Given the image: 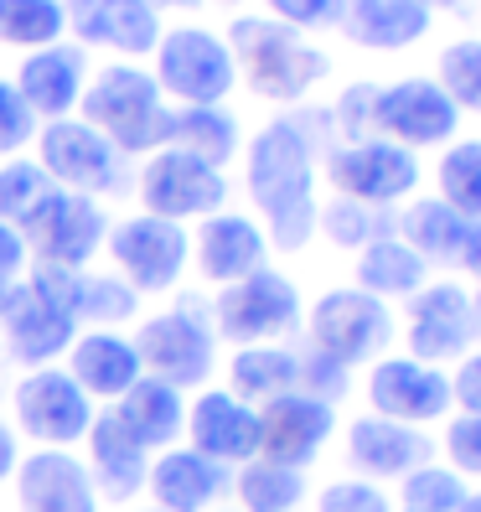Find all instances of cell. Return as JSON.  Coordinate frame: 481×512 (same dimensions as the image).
I'll list each match as a JSON object with an SVG mask.
<instances>
[{"label": "cell", "instance_id": "3", "mask_svg": "<svg viewBox=\"0 0 481 512\" xmlns=\"http://www.w3.org/2000/svg\"><path fill=\"white\" fill-rule=\"evenodd\" d=\"M83 114L114 150H150L166 140V109L156 78L125 63L94 73V88L83 94Z\"/></svg>", "mask_w": 481, "mask_h": 512}, {"label": "cell", "instance_id": "5", "mask_svg": "<svg viewBox=\"0 0 481 512\" xmlns=\"http://www.w3.org/2000/svg\"><path fill=\"white\" fill-rule=\"evenodd\" d=\"M388 331H394L388 306L368 290H326L311 311V347L342 368L368 363L378 347H388Z\"/></svg>", "mask_w": 481, "mask_h": 512}, {"label": "cell", "instance_id": "13", "mask_svg": "<svg viewBox=\"0 0 481 512\" xmlns=\"http://www.w3.org/2000/svg\"><path fill=\"white\" fill-rule=\"evenodd\" d=\"M16 419H21L26 435L52 450V445H73V440L88 435V425H94V404H88V394L68 373L37 368L32 378L16 383Z\"/></svg>", "mask_w": 481, "mask_h": 512}, {"label": "cell", "instance_id": "35", "mask_svg": "<svg viewBox=\"0 0 481 512\" xmlns=\"http://www.w3.org/2000/svg\"><path fill=\"white\" fill-rule=\"evenodd\" d=\"M238 497H244V512H295L306 497V476L275 461H249L238 471Z\"/></svg>", "mask_w": 481, "mask_h": 512}, {"label": "cell", "instance_id": "40", "mask_svg": "<svg viewBox=\"0 0 481 512\" xmlns=\"http://www.w3.org/2000/svg\"><path fill=\"white\" fill-rule=\"evenodd\" d=\"M466 502V487L445 466H419L404 476V512H456Z\"/></svg>", "mask_w": 481, "mask_h": 512}, {"label": "cell", "instance_id": "1", "mask_svg": "<svg viewBox=\"0 0 481 512\" xmlns=\"http://www.w3.org/2000/svg\"><path fill=\"white\" fill-rule=\"evenodd\" d=\"M249 192L264 207L269 238L280 249H306L316 233V192H311V135L295 119L264 125L249 145Z\"/></svg>", "mask_w": 481, "mask_h": 512}, {"label": "cell", "instance_id": "44", "mask_svg": "<svg viewBox=\"0 0 481 512\" xmlns=\"http://www.w3.org/2000/svg\"><path fill=\"white\" fill-rule=\"evenodd\" d=\"M445 450H450V461H456V471L481 476V414H461V419H450V430H445Z\"/></svg>", "mask_w": 481, "mask_h": 512}, {"label": "cell", "instance_id": "32", "mask_svg": "<svg viewBox=\"0 0 481 512\" xmlns=\"http://www.w3.org/2000/svg\"><path fill=\"white\" fill-rule=\"evenodd\" d=\"M419 280H425V259H419L404 238H373L363 249V259H357V285L378 300L383 295H409V290H419Z\"/></svg>", "mask_w": 481, "mask_h": 512}, {"label": "cell", "instance_id": "57", "mask_svg": "<svg viewBox=\"0 0 481 512\" xmlns=\"http://www.w3.org/2000/svg\"><path fill=\"white\" fill-rule=\"evenodd\" d=\"M150 512H161V507H150Z\"/></svg>", "mask_w": 481, "mask_h": 512}, {"label": "cell", "instance_id": "45", "mask_svg": "<svg viewBox=\"0 0 481 512\" xmlns=\"http://www.w3.org/2000/svg\"><path fill=\"white\" fill-rule=\"evenodd\" d=\"M326 228V238H332L337 249H352V244H368V233H373V218L363 213V202H337L326 218H316Z\"/></svg>", "mask_w": 481, "mask_h": 512}, {"label": "cell", "instance_id": "24", "mask_svg": "<svg viewBox=\"0 0 481 512\" xmlns=\"http://www.w3.org/2000/svg\"><path fill=\"white\" fill-rule=\"evenodd\" d=\"M16 94L26 99L32 114L63 119L83 94V57L73 47H37L16 73Z\"/></svg>", "mask_w": 481, "mask_h": 512}, {"label": "cell", "instance_id": "19", "mask_svg": "<svg viewBox=\"0 0 481 512\" xmlns=\"http://www.w3.org/2000/svg\"><path fill=\"white\" fill-rule=\"evenodd\" d=\"M16 502L21 512H99L94 476L68 450H37L16 466Z\"/></svg>", "mask_w": 481, "mask_h": 512}, {"label": "cell", "instance_id": "53", "mask_svg": "<svg viewBox=\"0 0 481 512\" xmlns=\"http://www.w3.org/2000/svg\"><path fill=\"white\" fill-rule=\"evenodd\" d=\"M456 512H481V492H476V497H466V502H461Z\"/></svg>", "mask_w": 481, "mask_h": 512}, {"label": "cell", "instance_id": "47", "mask_svg": "<svg viewBox=\"0 0 481 512\" xmlns=\"http://www.w3.org/2000/svg\"><path fill=\"white\" fill-rule=\"evenodd\" d=\"M373 99H378V83H357V88H347V94H342V104H337L342 125H347L357 140H368L363 130L373 125Z\"/></svg>", "mask_w": 481, "mask_h": 512}, {"label": "cell", "instance_id": "27", "mask_svg": "<svg viewBox=\"0 0 481 512\" xmlns=\"http://www.w3.org/2000/svg\"><path fill=\"white\" fill-rule=\"evenodd\" d=\"M145 487L156 492L161 512H202L223 492V466H213L197 450H166V456L145 471Z\"/></svg>", "mask_w": 481, "mask_h": 512}, {"label": "cell", "instance_id": "8", "mask_svg": "<svg viewBox=\"0 0 481 512\" xmlns=\"http://www.w3.org/2000/svg\"><path fill=\"white\" fill-rule=\"evenodd\" d=\"M140 197L150 207V218H166V223H182L197 213H213V207L228 197V182L218 166H207L187 150H161L156 161L140 171Z\"/></svg>", "mask_w": 481, "mask_h": 512}, {"label": "cell", "instance_id": "16", "mask_svg": "<svg viewBox=\"0 0 481 512\" xmlns=\"http://www.w3.org/2000/svg\"><path fill=\"white\" fill-rule=\"evenodd\" d=\"M109 254L114 264L130 275V290H166L176 285L187 264V233L182 223H166V218H125L109 233Z\"/></svg>", "mask_w": 481, "mask_h": 512}, {"label": "cell", "instance_id": "30", "mask_svg": "<svg viewBox=\"0 0 481 512\" xmlns=\"http://www.w3.org/2000/svg\"><path fill=\"white\" fill-rule=\"evenodd\" d=\"M228 373H233V399H259V404H269V399L295 394V388H300V363H295V352L269 347V342L238 347L233 363H228Z\"/></svg>", "mask_w": 481, "mask_h": 512}, {"label": "cell", "instance_id": "43", "mask_svg": "<svg viewBox=\"0 0 481 512\" xmlns=\"http://www.w3.org/2000/svg\"><path fill=\"white\" fill-rule=\"evenodd\" d=\"M321 512H394V502L373 481H332L321 492Z\"/></svg>", "mask_w": 481, "mask_h": 512}, {"label": "cell", "instance_id": "20", "mask_svg": "<svg viewBox=\"0 0 481 512\" xmlns=\"http://www.w3.org/2000/svg\"><path fill=\"white\" fill-rule=\"evenodd\" d=\"M187 430H192V450L207 456L213 466H223V461H254L259 456V414L244 399L223 394V388H207V394L192 404Z\"/></svg>", "mask_w": 481, "mask_h": 512}, {"label": "cell", "instance_id": "41", "mask_svg": "<svg viewBox=\"0 0 481 512\" xmlns=\"http://www.w3.org/2000/svg\"><path fill=\"white\" fill-rule=\"evenodd\" d=\"M300 363V394H311V399H321V404H332L337 394H347V368L342 363H332L326 352H300L295 357Z\"/></svg>", "mask_w": 481, "mask_h": 512}, {"label": "cell", "instance_id": "21", "mask_svg": "<svg viewBox=\"0 0 481 512\" xmlns=\"http://www.w3.org/2000/svg\"><path fill=\"white\" fill-rule=\"evenodd\" d=\"M0 326H6V347L16 363H52L57 352L73 347V331H78V321L63 306H52L37 285L11 290V306L0 316Z\"/></svg>", "mask_w": 481, "mask_h": 512}, {"label": "cell", "instance_id": "42", "mask_svg": "<svg viewBox=\"0 0 481 512\" xmlns=\"http://www.w3.org/2000/svg\"><path fill=\"white\" fill-rule=\"evenodd\" d=\"M32 135H37V114L26 109V99L16 94V83L0 78V156L21 150Z\"/></svg>", "mask_w": 481, "mask_h": 512}, {"label": "cell", "instance_id": "9", "mask_svg": "<svg viewBox=\"0 0 481 512\" xmlns=\"http://www.w3.org/2000/svg\"><path fill=\"white\" fill-rule=\"evenodd\" d=\"M456 104L450 94L435 83V78H404V83H388L378 88L373 99V125H378V140L388 135L394 145H440L456 135Z\"/></svg>", "mask_w": 481, "mask_h": 512}, {"label": "cell", "instance_id": "46", "mask_svg": "<svg viewBox=\"0 0 481 512\" xmlns=\"http://www.w3.org/2000/svg\"><path fill=\"white\" fill-rule=\"evenodd\" d=\"M342 6L347 0H269V11L285 26H332L342 21Z\"/></svg>", "mask_w": 481, "mask_h": 512}, {"label": "cell", "instance_id": "22", "mask_svg": "<svg viewBox=\"0 0 481 512\" xmlns=\"http://www.w3.org/2000/svg\"><path fill=\"white\" fill-rule=\"evenodd\" d=\"M347 456H352L357 471L388 481V476H409L419 466H430V440L409 425H394V419L363 414V419H352V430H347Z\"/></svg>", "mask_w": 481, "mask_h": 512}, {"label": "cell", "instance_id": "37", "mask_svg": "<svg viewBox=\"0 0 481 512\" xmlns=\"http://www.w3.org/2000/svg\"><path fill=\"white\" fill-rule=\"evenodd\" d=\"M52 192H57L52 176L37 161H6V166H0V223L21 228Z\"/></svg>", "mask_w": 481, "mask_h": 512}, {"label": "cell", "instance_id": "10", "mask_svg": "<svg viewBox=\"0 0 481 512\" xmlns=\"http://www.w3.org/2000/svg\"><path fill=\"white\" fill-rule=\"evenodd\" d=\"M16 233H21V244L37 249V264L78 269L88 254L99 249L104 213L94 207V197H83V192H52Z\"/></svg>", "mask_w": 481, "mask_h": 512}, {"label": "cell", "instance_id": "52", "mask_svg": "<svg viewBox=\"0 0 481 512\" xmlns=\"http://www.w3.org/2000/svg\"><path fill=\"white\" fill-rule=\"evenodd\" d=\"M11 290H16L11 280H0V316H6V306H11Z\"/></svg>", "mask_w": 481, "mask_h": 512}, {"label": "cell", "instance_id": "11", "mask_svg": "<svg viewBox=\"0 0 481 512\" xmlns=\"http://www.w3.org/2000/svg\"><path fill=\"white\" fill-rule=\"evenodd\" d=\"M295 311H300L295 285L285 275H275V269H254V275L233 280L218 295V331L238 347H259L275 331H290Z\"/></svg>", "mask_w": 481, "mask_h": 512}, {"label": "cell", "instance_id": "26", "mask_svg": "<svg viewBox=\"0 0 481 512\" xmlns=\"http://www.w3.org/2000/svg\"><path fill=\"white\" fill-rule=\"evenodd\" d=\"M342 26H347L352 42L378 47V52H399L414 37H425L430 6H425V0H347V6H342Z\"/></svg>", "mask_w": 481, "mask_h": 512}, {"label": "cell", "instance_id": "14", "mask_svg": "<svg viewBox=\"0 0 481 512\" xmlns=\"http://www.w3.org/2000/svg\"><path fill=\"white\" fill-rule=\"evenodd\" d=\"M52 182H63L68 192H109L119 182V150L83 119H52L42 130V161Z\"/></svg>", "mask_w": 481, "mask_h": 512}, {"label": "cell", "instance_id": "15", "mask_svg": "<svg viewBox=\"0 0 481 512\" xmlns=\"http://www.w3.org/2000/svg\"><path fill=\"white\" fill-rule=\"evenodd\" d=\"M368 404L378 409V419H394V425H430L450 409V378L414 357H383L368 373Z\"/></svg>", "mask_w": 481, "mask_h": 512}, {"label": "cell", "instance_id": "18", "mask_svg": "<svg viewBox=\"0 0 481 512\" xmlns=\"http://www.w3.org/2000/svg\"><path fill=\"white\" fill-rule=\"evenodd\" d=\"M63 16L88 47H114L125 57L161 42V16L150 0H63Z\"/></svg>", "mask_w": 481, "mask_h": 512}, {"label": "cell", "instance_id": "12", "mask_svg": "<svg viewBox=\"0 0 481 512\" xmlns=\"http://www.w3.org/2000/svg\"><path fill=\"white\" fill-rule=\"evenodd\" d=\"M332 425H337L332 404L300 394V388H295V394L269 399L259 409V461L306 471L321 456V445L332 440Z\"/></svg>", "mask_w": 481, "mask_h": 512}, {"label": "cell", "instance_id": "28", "mask_svg": "<svg viewBox=\"0 0 481 512\" xmlns=\"http://www.w3.org/2000/svg\"><path fill=\"white\" fill-rule=\"evenodd\" d=\"M68 378L83 388V394H94V399H119L140 378V357H135V347L125 337H114V331H88V337L73 342Z\"/></svg>", "mask_w": 481, "mask_h": 512}, {"label": "cell", "instance_id": "33", "mask_svg": "<svg viewBox=\"0 0 481 512\" xmlns=\"http://www.w3.org/2000/svg\"><path fill=\"white\" fill-rule=\"evenodd\" d=\"M404 244L419 254V259H435V264H456L461 259V244H466V218L450 213L445 202H414L404 213Z\"/></svg>", "mask_w": 481, "mask_h": 512}, {"label": "cell", "instance_id": "36", "mask_svg": "<svg viewBox=\"0 0 481 512\" xmlns=\"http://www.w3.org/2000/svg\"><path fill=\"white\" fill-rule=\"evenodd\" d=\"M440 197L450 213L466 223H481V140H461L440 161Z\"/></svg>", "mask_w": 481, "mask_h": 512}, {"label": "cell", "instance_id": "54", "mask_svg": "<svg viewBox=\"0 0 481 512\" xmlns=\"http://www.w3.org/2000/svg\"><path fill=\"white\" fill-rule=\"evenodd\" d=\"M150 6H197V0H150Z\"/></svg>", "mask_w": 481, "mask_h": 512}, {"label": "cell", "instance_id": "39", "mask_svg": "<svg viewBox=\"0 0 481 512\" xmlns=\"http://www.w3.org/2000/svg\"><path fill=\"white\" fill-rule=\"evenodd\" d=\"M440 88L450 94L456 109H476L481 114V42L476 37L450 42L440 52Z\"/></svg>", "mask_w": 481, "mask_h": 512}, {"label": "cell", "instance_id": "38", "mask_svg": "<svg viewBox=\"0 0 481 512\" xmlns=\"http://www.w3.org/2000/svg\"><path fill=\"white\" fill-rule=\"evenodd\" d=\"M125 316H135V290L125 280L78 275V285H73V321L109 326V321H125Z\"/></svg>", "mask_w": 481, "mask_h": 512}, {"label": "cell", "instance_id": "49", "mask_svg": "<svg viewBox=\"0 0 481 512\" xmlns=\"http://www.w3.org/2000/svg\"><path fill=\"white\" fill-rule=\"evenodd\" d=\"M21 264H26V244H21V233H16L11 223H0V280H11Z\"/></svg>", "mask_w": 481, "mask_h": 512}, {"label": "cell", "instance_id": "51", "mask_svg": "<svg viewBox=\"0 0 481 512\" xmlns=\"http://www.w3.org/2000/svg\"><path fill=\"white\" fill-rule=\"evenodd\" d=\"M11 466H16V435H11L6 425H0V481L11 476Z\"/></svg>", "mask_w": 481, "mask_h": 512}, {"label": "cell", "instance_id": "31", "mask_svg": "<svg viewBox=\"0 0 481 512\" xmlns=\"http://www.w3.org/2000/svg\"><path fill=\"white\" fill-rule=\"evenodd\" d=\"M166 140H171V150H187V156L223 171V161L238 150V119L218 104L182 109V114H166Z\"/></svg>", "mask_w": 481, "mask_h": 512}, {"label": "cell", "instance_id": "7", "mask_svg": "<svg viewBox=\"0 0 481 512\" xmlns=\"http://www.w3.org/2000/svg\"><path fill=\"white\" fill-rule=\"evenodd\" d=\"M130 347L140 357V368H156V378L171 383L176 394L213 373V331H207L192 311H161V316H150Z\"/></svg>", "mask_w": 481, "mask_h": 512}, {"label": "cell", "instance_id": "2", "mask_svg": "<svg viewBox=\"0 0 481 512\" xmlns=\"http://www.w3.org/2000/svg\"><path fill=\"white\" fill-rule=\"evenodd\" d=\"M233 37V63H244L249 73V88L259 99H275V104H290L300 99L316 78H326V52L300 42L295 26L275 21V16H238L228 26Z\"/></svg>", "mask_w": 481, "mask_h": 512}, {"label": "cell", "instance_id": "6", "mask_svg": "<svg viewBox=\"0 0 481 512\" xmlns=\"http://www.w3.org/2000/svg\"><path fill=\"white\" fill-rule=\"evenodd\" d=\"M326 176H332L337 192L357 202H399L419 182V161H414V150L368 135V140L337 145L332 161H326Z\"/></svg>", "mask_w": 481, "mask_h": 512}, {"label": "cell", "instance_id": "25", "mask_svg": "<svg viewBox=\"0 0 481 512\" xmlns=\"http://www.w3.org/2000/svg\"><path fill=\"white\" fill-rule=\"evenodd\" d=\"M83 440H88V461H94V471H88V476H94L109 497H135L145 487V471H150L145 445L125 425H119L114 414H99Z\"/></svg>", "mask_w": 481, "mask_h": 512}, {"label": "cell", "instance_id": "56", "mask_svg": "<svg viewBox=\"0 0 481 512\" xmlns=\"http://www.w3.org/2000/svg\"><path fill=\"white\" fill-rule=\"evenodd\" d=\"M425 6H430V0H425ZM445 6H450V0H445Z\"/></svg>", "mask_w": 481, "mask_h": 512}, {"label": "cell", "instance_id": "34", "mask_svg": "<svg viewBox=\"0 0 481 512\" xmlns=\"http://www.w3.org/2000/svg\"><path fill=\"white\" fill-rule=\"evenodd\" d=\"M63 26V0H0V42L6 47H57Z\"/></svg>", "mask_w": 481, "mask_h": 512}, {"label": "cell", "instance_id": "23", "mask_svg": "<svg viewBox=\"0 0 481 512\" xmlns=\"http://www.w3.org/2000/svg\"><path fill=\"white\" fill-rule=\"evenodd\" d=\"M264 249H269L264 233L238 213L207 218L202 233H197V264H202V275L218 280V285H233V280L254 275V269H264Z\"/></svg>", "mask_w": 481, "mask_h": 512}, {"label": "cell", "instance_id": "48", "mask_svg": "<svg viewBox=\"0 0 481 512\" xmlns=\"http://www.w3.org/2000/svg\"><path fill=\"white\" fill-rule=\"evenodd\" d=\"M450 399H461L466 414H481V352H471L461 363L456 383H450Z\"/></svg>", "mask_w": 481, "mask_h": 512}, {"label": "cell", "instance_id": "50", "mask_svg": "<svg viewBox=\"0 0 481 512\" xmlns=\"http://www.w3.org/2000/svg\"><path fill=\"white\" fill-rule=\"evenodd\" d=\"M456 264H466L471 275L481 280V223H471V228H466V244H461V259H456Z\"/></svg>", "mask_w": 481, "mask_h": 512}, {"label": "cell", "instance_id": "55", "mask_svg": "<svg viewBox=\"0 0 481 512\" xmlns=\"http://www.w3.org/2000/svg\"><path fill=\"white\" fill-rule=\"evenodd\" d=\"M476 331H481V306H476Z\"/></svg>", "mask_w": 481, "mask_h": 512}, {"label": "cell", "instance_id": "4", "mask_svg": "<svg viewBox=\"0 0 481 512\" xmlns=\"http://www.w3.org/2000/svg\"><path fill=\"white\" fill-rule=\"evenodd\" d=\"M156 88L176 94L187 109L218 104L233 88V52L223 37L202 32V26H182L156 42Z\"/></svg>", "mask_w": 481, "mask_h": 512}, {"label": "cell", "instance_id": "17", "mask_svg": "<svg viewBox=\"0 0 481 512\" xmlns=\"http://www.w3.org/2000/svg\"><path fill=\"white\" fill-rule=\"evenodd\" d=\"M476 337V300L461 285H430L409 306V352L414 363H445L461 357Z\"/></svg>", "mask_w": 481, "mask_h": 512}, {"label": "cell", "instance_id": "29", "mask_svg": "<svg viewBox=\"0 0 481 512\" xmlns=\"http://www.w3.org/2000/svg\"><path fill=\"white\" fill-rule=\"evenodd\" d=\"M114 419L150 450V445H171L176 435H182L187 409H182V394H176L171 383H161V378H135L125 394H119Z\"/></svg>", "mask_w": 481, "mask_h": 512}]
</instances>
